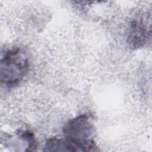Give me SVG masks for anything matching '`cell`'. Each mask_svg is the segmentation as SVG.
Returning <instances> with one entry per match:
<instances>
[{"instance_id":"obj_1","label":"cell","mask_w":152,"mask_h":152,"mask_svg":"<svg viewBox=\"0 0 152 152\" xmlns=\"http://www.w3.org/2000/svg\"><path fill=\"white\" fill-rule=\"evenodd\" d=\"M93 133V127L87 116L80 115L69 121L64 128V134L76 147L77 151L97 150L94 141L90 138Z\"/></svg>"},{"instance_id":"obj_2","label":"cell","mask_w":152,"mask_h":152,"mask_svg":"<svg viewBox=\"0 0 152 152\" xmlns=\"http://www.w3.org/2000/svg\"><path fill=\"white\" fill-rule=\"evenodd\" d=\"M28 67V59L19 48L7 51L1 62V81L7 86H12L20 81Z\"/></svg>"},{"instance_id":"obj_3","label":"cell","mask_w":152,"mask_h":152,"mask_svg":"<svg viewBox=\"0 0 152 152\" xmlns=\"http://www.w3.org/2000/svg\"><path fill=\"white\" fill-rule=\"evenodd\" d=\"M147 32L143 21H142L141 20L133 21L131 23V31L128 36L129 43L134 48L141 46L145 42Z\"/></svg>"},{"instance_id":"obj_4","label":"cell","mask_w":152,"mask_h":152,"mask_svg":"<svg viewBox=\"0 0 152 152\" xmlns=\"http://www.w3.org/2000/svg\"><path fill=\"white\" fill-rule=\"evenodd\" d=\"M45 151H77L74 144L69 140L58 138L48 139L43 150Z\"/></svg>"}]
</instances>
